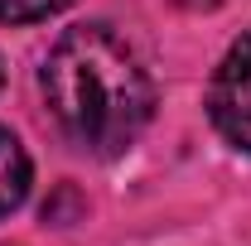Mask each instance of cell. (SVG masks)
Here are the masks:
<instances>
[{"instance_id": "6da1fadb", "label": "cell", "mask_w": 251, "mask_h": 246, "mask_svg": "<svg viewBox=\"0 0 251 246\" xmlns=\"http://www.w3.org/2000/svg\"><path fill=\"white\" fill-rule=\"evenodd\" d=\"M58 130L87 154H121L155 116V82L111 25H77L49 49L39 73Z\"/></svg>"}, {"instance_id": "7a4b0ae2", "label": "cell", "mask_w": 251, "mask_h": 246, "mask_svg": "<svg viewBox=\"0 0 251 246\" xmlns=\"http://www.w3.org/2000/svg\"><path fill=\"white\" fill-rule=\"evenodd\" d=\"M208 116L232 150L251 154V34H242L222 53L213 87H208Z\"/></svg>"}, {"instance_id": "3957f363", "label": "cell", "mask_w": 251, "mask_h": 246, "mask_svg": "<svg viewBox=\"0 0 251 246\" xmlns=\"http://www.w3.org/2000/svg\"><path fill=\"white\" fill-rule=\"evenodd\" d=\"M29 184H34L29 150L20 145V135L10 125H0V217H10L29 198Z\"/></svg>"}, {"instance_id": "277c9868", "label": "cell", "mask_w": 251, "mask_h": 246, "mask_svg": "<svg viewBox=\"0 0 251 246\" xmlns=\"http://www.w3.org/2000/svg\"><path fill=\"white\" fill-rule=\"evenodd\" d=\"M73 0H0V25H39L68 10Z\"/></svg>"}, {"instance_id": "5b68a950", "label": "cell", "mask_w": 251, "mask_h": 246, "mask_svg": "<svg viewBox=\"0 0 251 246\" xmlns=\"http://www.w3.org/2000/svg\"><path fill=\"white\" fill-rule=\"evenodd\" d=\"M0 82H5V68H0Z\"/></svg>"}]
</instances>
